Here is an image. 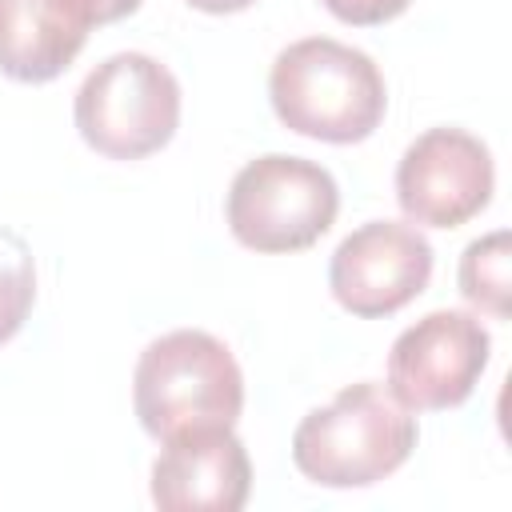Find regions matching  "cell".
I'll return each mask as SVG.
<instances>
[{"instance_id":"1","label":"cell","mask_w":512,"mask_h":512,"mask_svg":"<svg viewBox=\"0 0 512 512\" xmlns=\"http://www.w3.org/2000/svg\"><path fill=\"white\" fill-rule=\"evenodd\" d=\"M268 100L284 128L324 144H356L380 128L388 88L368 52L332 36H304L276 52Z\"/></svg>"},{"instance_id":"2","label":"cell","mask_w":512,"mask_h":512,"mask_svg":"<svg viewBox=\"0 0 512 512\" xmlns=\"http://www.w3.org/2000/svg\"><path fill=\"white\" fill-rule=\"evenodd\" d=\"M416 416L376 380L348 384L292 432V464L324 488H368L416 448Z\"/></svg>"},{"instance_id":"3","label":"cell","mask_w":512,"mask_h":512,"mask_svg":"<svg viewBox=\"0 0 512 512\" xmlns=\"http://www.w3.org/2000/svg\"><path fill=\"white\" fill-rule=\"evenodd\" d=\"M132 408L140 428L156 440L196 428H232L244 408V372L212 332L176 328L140 352Z\"/></svg>"},{"instance_id":"4","label":"cell","mask_w":512,"mask_h":512,"mask_svg":"<svg viewBox=\"0 0 512 512\" xmlns=\"http://www.w3.org/2000/svg\"><path fill=\"white\" fill-rule=\"evenodd\" d=\"M88 148L108 160H140L160 152L180 124V84L148 52H116L100 60L72 104Z\"/></svg>"},{"instance_id":"5","label":"cell","mask_w":512,"mask_h":512,"mask_svg":"<svg viewBox=\"0 0 512 512\" xmlns=\"http://www.w3.org/2000/svg\"><path fill=\"white\" fill-rule=\"evenodd\" d=\"M340 212L332 172L304 156L268 152L248 160L228 188V228L252 252L312 248Z\"/></svg>"},{"instance_id":"6","label":"cell","mask_w":512,"mask_h":512,"mask_svg":"<svg viewBox=\"0 0 512 512\" xmlns=\"http://www.w3.org/2000/svg\"><path fill=\"white\" fill-rule=\"evenodd\" d=\"M492 336L472 312L436 308L408 324L388 352V392L408 412L460 408L488 368Z\"/></svg>"},{"instance_id":"7","label":"cell","mask_w":512,"mask_h":512,"mask_svg":"<svg viewBox=\"0 0 512 512\" xmlns=\"http://www.w3.org/2000/svg\"><path fill=\"white\" fill-rule=\"evenodd\" d=\"M496 168L484 140L464 128L420 132L396 164V200L412 224L460 228L492 200Z\"/></svg>"},{"instance_id":"8","label":"cell","mask_w":512,"mask_h":512,"mask_svg":"<svg viewBox=\"0 0 512 512\" xmlns=\"http://www.w3.org/2000/svg\"><path fill=\"white\" fill-rule=\"evenodd\" d=\"M432 280V244L400 220H368L348 232L328 260L336 304L360 320H380L412 304Z\"/></svg>"},{"instance_id":"9","label":"cell","mask_w":512,"mask_h":512,"mask_svg":"<svg viewBox=\"0 0 512 512\" xmlns=\"http://www.w3.org/2000/svg\"><path fill=\"white\" fill-rule=\"evenodd\" d=\"M252 492V460L232 428H196L164 440L152 464V500L168 512H240Z\"/></svg>"},{"instance_id":"10","label":"cell","mask_w":512,"mask_h":512,"mask_svg":"<svg viewBox=\"0 0 512 512\" xmlns=\"http://www.w3.org/2000/svg\"><path fill=\"white\" fill-rule=\"evenodd\" d=\"M88 32L56 0H0V72L20 84L56 80L84 48Z\"/></svg>"},{"instance_id":"11","label":"cell","mask_w":512,"mask_h":512,"mask_svg":"<svg viewBox=\"0 0 512 512\" xmlns=\"http://www.w3.org/2000/svg\"><path fill=\"white\" fill-rule=\"evenodd\" d=\"M508 232L496 228L480 240H472L460 256V296L476 308V312H488L492 320H508L512 312V284H508V260H512V248H508Z\"/></svg>"},{"instance_id":"12","label":"cell","mask_w":512,"mask_h":512,"mask_svg":"<svg viewBox=\"0 0 512 512\" xmlns=\"http://www.w3.org/2000/svg\"><path fill=\"white\" fill-rule=\"evenodd\" d=\"M36 300V260L24 236L12 228H0V344H8Z\"/></svg>"},{"instance_id":"13","label":"cell","mask_w":512,"mask_h":512,"mask_svg":"<svg viewBox=\"0 0 512 512\" xmlns=\"http://www.w3.org/2000/svg\"><path fill=\"white\" fill-rule=\"evenodd\" d=\"M336 20L356 24V28H372V24H388L396 20L412 0H320Z\"/></svg>"},{"instance_id":"14","label":"cell","mask_w":512,"mask_h":512,"mask_svg":"<svg viewBox=\"0 0 512 512\" xmlns=\"http://www.w3.org/2000/svg\"><path fill=\"white\" fill-rule=\"evenodd\" d=\"M60 8H64V16L72 20V24H80L84 32L96 24H112V20H124V16H132L136 8H140V0H56Z\"/></svg>"},{"instance_id":"15","label":"cell","mask_w":512,"mask_h":512,"mask_svg":"<svg viewBox=\"0 0 512 512\" xmlns=\"http://www.w3.org/2000/svg\"><path fill=\"white\" fill-rule=\"evenodd\" d=\"M192 8H200V12H212V16H224V12H244L248 4H256V0H188Z\"/></svg>"}]
</instances>
